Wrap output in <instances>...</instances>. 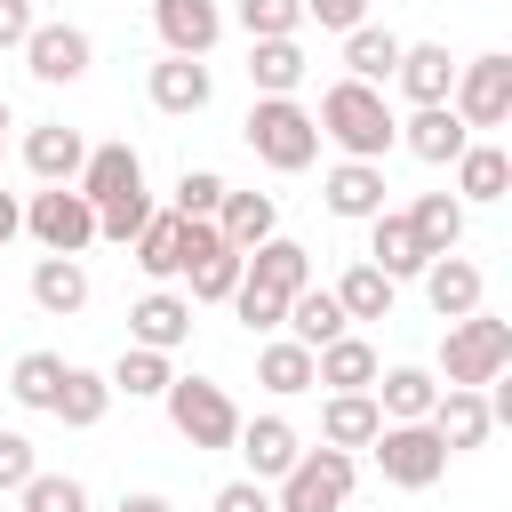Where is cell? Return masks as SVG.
Returning a JSON list of instances; mask_svg holds the SVG:
<instances>
[{
  "label": "cell",
  "mask_w": 512,
  "mask_h": 512,
  "mask_svg": "<svg viewBox=\"0 0 512 512\" xmlns=\"http://www.w3.org/2000/svg\"><path fill=\"white\" fill-rule=\"evenodd\" d=\"M312 128H320V144H336L344 160H384V152H392V136H400V120H392L384 88H360V80H328V88H320Z\"/></svg>",
  "instance_id": "obj_1"
},
{
  "label": "cell",
  "mask_w": 512,
  "mask_h": 512,
  "mask_svg": "<svg viewBox=\"0 0 512 512\" xmlns=\"http://www.w3.org/2000/svg\"><path fill=\"white\" fill-rule=\"evenodd\" d=\"M512 368V320H496L488 304L480 312H464V320H448V336H440V384H464V392H488L496 376Z\"/></svg>",
  "instance_id": "obj_2"
},
{
  "label": "cell",
  "mask_w": 512,
  "mask_h": 512,
  "mask_svg": "<svg viewBox=\"0 0 512 512\" xmlns=\"http://www.w3.org/2000/svg\"><path fill=\"white\" fill-rule=\"evenodd\" d=\"M240 136H248V152H256L264 168H280V176H296V168L320 160V128H312V112H304L296 96H256Z\"/></svg>",
  "instance_id": "obj_3"
},
{
  "label": "cell",
  "mask_w": 512,
  "mask_h": 512,
  "mask_svg": "<svg viewBox=\"0 0 512 512\" xmlns=\"http://www.w3.org/2000/svg\"><path fill=\"white\" fill-rule=\"evenodd\" d=\"M160 408H168L176 440H192L200 456H216V448H232V440H240V408H232V392H224V384H208V376H176V384L160 392Z\"/></svg>",
  "instance_id": "obj_4"
},
{
  "label": "cell",
  "mask_w": 512,
  "mask_h": 512,
  "mask_svg": "<svg viewBox=\"0 0 512 512\" xmlns=\"http://www.w3.org/2000/svg\"><path fill=\"white\" fill-rule=\"evenodd\" d=\"M352 480H360V464L344 448H304L280 472V504L272 512H344L352 504Z\"/></svg>",
  "instance_id": "obj_5"
},
{
  "label": "cell",
  "mask_w": 512,
  "mask_h": 512,
  "mask_svg": "<svg viewBox=\"0 0 512 512\" xmlns=\"http://www.w3.org/2000/svg\"><path fill=\"white\" fill-rule=\"evenodd\" d=\"M448 112H456L464 128H504V120H512V56H504V48H488V56L456 64Z\"/></svg>",
  "instance_id": "obj_6"
},
{
  "label": "cell",
  "mask_w": 512,
  "mask_h": 512,
  "mask_svg": "<svg viewBox=\"0 0 512 512\" xmlns=\"http://www.w3.org/2000/svg\"><path fill=\"white\" fill-rule=\"evenodd\" d=\"M24 232H32L48 256H80V248L96 240V208H88L72 184H40V192L24 200Z\"/></svg>",
  "instance_id": "obj_7"
},
{
  "label": "cell",
  "mask_w": 512,
  "mask_h": 512,
  "mask_svg": "<svg viewBox=\"0 0 512 512\" xmlns=\"http://www.w3.org/2000/svg\"><path fill=\"white\" fill-rule=\"evenodd\" d=\"M368 448H376V472H384L392 488H408V496H416V488H432V480L448 472V448H440V432H432V424H384Z\"/></svg>",
  "instance_id": "obj_8"
},
{
  "label": "cell",
  "mask_w": 512,
  "mask_h": 512,
  "mask_svg": "<svg viewBox=\"0 0 512 512\" xmlns=\"http://www.w3.org/2000/svg\"><path fill=\"white\" fill-rule=\"evenodd\" d=\"M16 56H24V72H32V80H48V88H72V80L96 64V40H88L80 24H32V40H24Z\"/></svg>",
  "instance_id": "obj_9"
},
{
  "label": "cell",
  "mask_w": 512,
  "mask_h": 512,
  "mask_svg": "<svg viewBox=\"0 0 512 512\" xmlns=\"http://www.w3.org/2000/svg\"><path fill=\"white\" fill-rule=\"evenodd\" d=\"M72 192H80L88 208H112V200L144 192V160H136V144H128V136H112V144H88V160H80Z\"/></svg>",
  "instance_id": "obj_10"
},
{
  "label": "cell",
  "mask_w": 512,
  "mask_h": 512,
  "mask_svg": "<svg viewBox=\"0 0 512 512\" xmlns=\"http://www.w3.org/2000/svg\"><path fill=\"white\" fill-rule=\"evenodd\" d=\"M144 96H152V112H168V120H192V112H208V96H216V80H208V56H160V64L144 72Z\"/></svg>",
  "instance_id": "obj_11"
},
{
  "label": "cell",
  "mask_w": 512,
  "mask_h": 512,
  "mask_svg": "<svg viewBox=\"0 0 512 512\" xmlns=\"http://www.w3.org/2000/svg\"><path fill=\"white\" fill-rule=\"evenodd\" d=\"M192 336V296H176V288H144L136 304H128V344H144V352H168L176 360V344Z\"/></svg>",
  "instance_id": "obj_12"
},
{
  "label": "cell",
  "mask_w": 512,
  "mask_h": 512,
  "mask_svg": "<svg viewBox=\"0 0 512 512\" xmlns=\"http://www.w3.org/2000/svg\"><path fill=\"white\" fill-rule=\"evenodd\" d=\"M152 24L168 56H208L224 40V0H152Z\"/></svg>",
  "instance_id": "obj_13"
},
{
  "label": "cell",
  "mask_w": 512,
  "mask_h": 512,
  "mask_svg": "<svg viewBox=\"0 0 512 512\" xmlns=\"http://www.w3.org/2000/svg\"><path fill=\"white\" fill-rule=\"evenodd\" d=\"M392 88L408 96V112H416V104H448V88H456V56H448L440 40H400Z\"/></svg>",
  "instance_id": "obj_14"
},
{
  "label": "cell",
  "mask_w": 512,
  "mask_h": 512,
  "mask_svg": "<svg viewBox=\"0 0 512 512\" xmlns=\"http://www.w3.org/2000/svg\"><path fill=\"white\" fill-rule=\"evenodd\" d=\"M384 160H336L328 176H320V200H328V216H344V224H368L376 208H384Z\"/></svg>",
  "instance_id": "obj_15"
},
{
  "label": "cell",
  "mask_w": 512,
  "mask_h": 512,
  "mask_svg": "<svg viewBox=\"0 0 512 512\" xmlns=\"http://www.w3.org/2000/svg\"><path fill=\"white\" fill-rule=\"evenodd\" d=\"M416 280H424V304H432L440 320H464V312L488 304V272H480L472 256H432Z\"/></svg>",
  "instance_id": "obj_16"
},
{
  "label": "cell",
  "mask_w": 512,
  "mask_h": 512,
  "mask_svg": "<svg viewBox=\"0 0 512 512\" xmlns=\"http://www.w3.org/2000/svg\"><path fill=\"white\" fill-rule=\"evenodd\" d=\"M392 144H408L424 168H456V152L472 144V128H464L448 104H416V112L400 120V136H392Z\"/></svg>",
  "instance_id": "obj_17"
},
{
  "label": "cell",
  "mask_w": 512,
  "mask_h": 512,
  "mask_svg": "<svg viewBox=\"0 0 512 512\" xmlns=\"http://www.w3.org/2000/svg\"><path fill=\"white\" fill-rule=\"evenodd\" d=\"M368 392H376V416H384V424H424L432 400H440V376L416 368V360H400V368H376Z\"/></svg>",
  "instance_id": "obj_18"
},
{
  "label": "cell",
  "mask_w": 512,
  "mask_h": 512,
  "mask_svg": "<svg viewBox=\"0 0 512 512\" xmlns=\"http://www.w3.org/2000/svg\"><path fill=\"white\" fill-rule=\"evenodd\" d=\"M424 424L440 432V448H448V456H464V448H480V440L496 432L488 392H464V384H440V400H432V416H424Z\"/></svg>",
  "instance_id": "obj_19"
},
{
  "label": "cell",
  "mask_w": 512,
  "mask_h": 512,
  "mask_svg": "<svg viewBox=\"0 0 512 512\" xmlns=\"http://www.w3.org/2000/svg\"><path fill=\"white\" fill-rule=\"evenodd\" d=\"M80 160H88V136H80V128H64V120H32V128H24V168H32L40 184H72Z\"/></svg>",
  "instance_id": "obj_20"
},
{
  "label": "cell",
  "mask_w": 512,
  "mask_h": 512,
  "mask_svg": "<svg viewBox=\"0 0 512 512\" xmlns=\"http://www.w3.org/2000/svg\"><path fill=\"white\" fill-rule=\"evenodd\" d=\"M360 264H376V272L400 288V280H416L432 256L416 248V232H408V216H400V208H376V216H368V256H360Z\"/></svg>",
  "instance_id": "obj_21"
},
{
  "label": "cell",
  "mask_w": 512,
  "mask_h": 512,
  "mask_svg": "<svg viewBox=\"0 0 512 512\" xmlns=\"http://www.w3.org/2000/svg\"><path fill=\"white\" fill-rule=\"evenodd\" d=\"M232 448L248 456V480H280V472L304 456V440H296L288 416H240V440H232Z\"/></svg>",
  "instance_id": "obj_22"
},
{
  "label": "cell",
  "mask_w": 512,
  "mask_h": 512,
  "mask_svg": "<svg viewBox=\"0 0 512 512\" xmlns=\"http://www.w3.org/2000/svg\"><path fill=\"white\" fill-rule=\"evenodd\" d=\"M208 224H216V240H224V248H240V256H248V248H264V240L280 232V200H272V192H224V208H216Z\"/></svg>",
  "instance_id": "obj_23"
},
{
  "label": "cell",
  "mask_w": 512,
  "mask_h": 512,
  "mask_svg": "<svg viewBox=\"0 0 512 512\" xmlns=\"http://www.w3.org/2000/svg\"><path fill=\"white\" fill-rule=\"evenodd\" d=\"M128 256H136V272H144L152 288H168V280L184 272V216H176V208H152V224L128 240Z\"/></svg>",
  "instance_id": "obj_24"
},
{
  "label": "cell",
  "mask_w": 512,
  "mask_h": 512,
  "mask_svg": "<svg viewBox=\"0 0 512 512\" xmlns=\"http://www.w3.org/2000/svg\"><path fill=\"white\" fill-rule=\"evenodd\" d=\"M376 368H384V360H376V344H368V336H352V328H344L336 344H320V352H312V384H328V392H368V384H376Z\"/></svg>",
  "instance_id": "obj_25"
},
{
  "label": "cell",
  "mask_w": 512,
  "mask_h": 512,
  "mask_svg": "<svg viewBox=\"0 0 512 512\" xmlns=\"http://www.w3.org/2000/svg\"><path fill=\"white\" fill-rule=\"evenodd\" d=\"M248 280L272 288V296H296V288H312V248L288 240V232H272L264 248H248Z\"/></svg>",
  "instance_id": "obj_26"
},
{
  "label": "cell",
  "mask_w": 512,
  "mask_h": 512,
  "mask_svg": "<svg viewBox=\"0 0 512 512\" xmlns=\"http://www.w3.org/2000/svg\"><path fill=\"white\" fill-rule=\"evenodd\" d=\"M32 304H40L48 320L88 312V264H80V256H40V264H32Z\"/></svg>",
  "instance_id": "obj_27"
},
{
  "label": "cell",
  "mask_w": 512,
  "mask_h": 512,
  "mask_svg": "<svg viewBox=\"0 0 512 512\" xmlns=\"http://www.w3.org/2000/svg\"><path fill=\"white\" fill-rule=\"evenodd\" d=\"M280 328H288V344L320 352V344H336L352 320H344V304H336L328 288H296V296H288V312H280Z\"/></svg>",
  "instance_id": "obj_28"
},
{
  "label": "cell",
  "mask_w": 512,
  "mask_h": 512,
  "mask_svg": "<svg viewBox=\"0 0 512 512\" xmlns=\"http://www.w3.org/2000/svg\"><path fill=\"white\" fill-rule=\"evenodd\" d=\"M104 408H112V384H104V368H64V384H56L48 416H56L64 432H96V424H104Z\"/></svg>",
  "instance_id": "obj_29"
},
{
  "label": "cell",
  "mask_w": 512,
  "mask_h": 512,
  "mask_svg": "<svg viewBox=\"0 0 512 512\" xmlns=\"http://www.w3.org/2000/svg\"><path fill=\"white\" fill-rule=\"evenodd\" d=\"M384 432V416H376V392H328V408H320V448H368Z\"/></svg>",
  "instance_id": "obj_30"
},
{
  "label": "cell",
  "mask_w": 512,
  "mask_h": 512,
  "mask_svg": "<svg viewBox=\"0 0 512 512\" xmlns=\"http://www.w3.org/2000/svg\"><path fill=\"white\" fill-rule=\"evenodd\" d=\"M304 72H312L304 40H248V80H256V96H296Z\"/></svg>",
  "instance_id": "obj_31"
},
{
  "label": "cell",
  "mask_w": 512,
  "mask_h": 512,
  "mask_svg": "<svg viewBox=\"0 0 512 512\" xmlns=\"http://www.w3.org/2000/svg\"><path fill=\"white\" fill-rule=\"evenodd\" d=\"M400 216H408L424 256H456V240H464V200L456 192H416V208H400Z\"/></svg>",
  "instance_id": "obj_32"
},
{
  "label": "cell",
  "mask_w": 512,
  "mask_h": 512,
  "mask_svg": "<svg viewBox=\"0 0 512 512\" xmlns=\"http://www.w3.org/2000/svg\"><path fill=\"white\" fill-rule=\"evenodd\" d=\"M504 192H512V152H504V144H464V152H456V200H480V208H488V200H504Z\"/></svg>",
  "instance_id": "obj_33"
},
{
  "label": "cell",
  "mask_w": 512,
  "mask_h": 512,
  "mask_svg": "<svg viewBox=\"0 0 512 512\" xmlns=\"http://www.w3.org/2000/svg\"><path fill=\"white\" fill-rule=\"evenodd\" d=\"M256 384H264L272 400L320 392V384H312V352H304V344H288V336H264V344H256Z\"/></svg>",
  "instance_id": "obj_34"
},
{
  "label": "cell",
  "mask_w": 512,
  "mask_h": 512,
  "mask_svg": "<svg viewBox=\"0 0 512 512\" xmlns=\"http://www.w3.org/2000/svg\"><path fill=\"white\" fill-rule=\"evenodd\" d=\"M392 64H400V40H392L384 24H352V32H344V80L384 88V80H392Z\"/></svg>",
  "instance_id": "obj_35"
},
{
  "label": "cell",
  "mask_w": 512,
  "mask_h": 512,
  "mask_svg": "<svg viewBox=\"0 0 512 512\" xmlns=\"http://www.w3.org/2000/svg\"><path fill=\"white\" fill-rule=\"evenodd\" d=\"M104 384H112V400L128 392V400H160L168 384H176V360L168 352H144V344H128L112 368H104Z\"/></svg>",
  "instance_id": "obj_36"
},
{
  "label": "cell",
  "mask_w": 512,
  "mask_h": 512,
  "mask_svg": "<svg viewBox=\"0 0 512 512\" xmlns=\"http://www.w3.org/2000/svg\"><path fill=\"white\" fill-rule=\"evenodd\" d=\"M328 296L344 304V320H392V280H384L376 264H352V272H344Z\"/></svg>",
  "instance_id": "obj_37"
},
{
  "label": "cell",
  "mask_w": 512,
  "mask_h": 512,
  "mask_svg": "<svg viewBox=\"0 0 512 512\" xmlns=\"http://www.w3.org/2000/svg\"><path fill=\"white\" fill-rule=\"evenodd\" d=\"M64 368H72L64 352H24V360L8 368V400H16V408H48L56 384H64Z\"/></svg>",
  "instance_id": "obj_38"
},
{
  "label": "cell",
  "mask_w": 512,
  "mask_h": 512,
  "mask_svg": "<svg viewBox=\"0 0 512 512\" xmlns=\"http://www.w3.org/2000/svg\"><path fill=\"white\" fill-rule=\"evenodd\" d=\"M224 24H240L248 40H296L304 32V0H232Z\"/></svg>",
  "instance_id": "obj_39"
},
{
  "label": "cell",
  "mask_w": 512,
  "mask_h": 512,
  "mask_svg": "<svg viewBox=\"0 0 512 512\" xmlns=\"http://www.w3.org/2000/svg\"><path fill=\"white\" fill-rule=\"evenodd\" d=\"M240 272H248V256H240V248H216V256H200V264H192V304H232Z\"/></svg>",
  "instance_id": "obj_40"
},
{
  "label": "cell",
  "mask_w": 512,
  "mask_h": 512,
  "mask_svg": "<svg viewBox=\"0 0 512 512\" xmlns=\"http://www.w3.org/2000/svg\"><path fill=\"white\" fill-rule=\"evenodd\" d=\"M16 504H24V512H88V488H80L72 472H32V480L16 488Z\"/></svg>",
  "instance_id": "obj_41"
},
{
  "label": "cell",
  "mask_w": 512,
  "mask_h": 512,
  "mask_svg": "<svg viewBox=\"0 0 512 512\" xmlns=\"http://www.w3.org/2000/svg\"><path fill=\"white\" fill-rule=\"evenodd\" d=\"M232 312H240V328H248V336H280V312H288V296H272V288H256V280L240 272V288H232Z\"/></svg>",
  "instance_id": "obj_42"
},
{
  "label": "cell",
  "mask_w": 512,
  "mask_h": 512,
  "mask_svg": "<svg viewBox=\"0 0 512 512\" xmlns=\"http://www.w3.org/2000/svg\"><path fill=\"white\" fill-rule=\"evenodd\" d=\"M224 192H232V184H224L216 168H184V176H176V200H168V208H176V216H216V208H224Z\"/></svg>",
  "instance_id": "obj_43"
},
{
  "label": "cell",
  "mask_w": 512,
  "mask_h": 512,
  "mask_svg": "<svg viewBox=\"0 0 512 512\" xmlns=\"http://www.w3.org/2000/svg\"><path fill=\"white\" fill-rule=\"evenodd\" d=\"M144 224H152V192H128V200L96 208V240H120V248H128V240H136Z\"/></svg>",
  "instance_id": "obj_44"
},
{
  "label": "cell",
  "mask_w": 512,
  "mask_h": 512,
  "mask_svg": "<svg viewBox=\"0 0 512 512\" xmlns=\"http://www.w3.org/2000/svg\"><path fill=\"white\" fill-rule=\"evenodd\" d=\"M32 472H40V448H32L24 432H0V488L16 496V488H24Z\"/></svg>",
  "instance_id": "obj_45"
},
{
  "label": "cell",
  "mask_w": 512,
  "mask_h": 512,
  "mask_svg": "<svg viewBox=\"0 0 512 512\" xmlns=\"http://www.w3.org/2000/svg\"><path fill=\"white\" fill-rule=\"evenodd\" d=\"M208 512H272V496H264V480H224Z\"/></svg>",
  "instance_id": "obj_46"
},
{
  "label": "cell",
  "mask_w": 512,
  "mask_h": 512,
  "mask_svg": "<svg viewBox=\"0 0 512 512\" xmlns=\"http://www.w3.org/2000/svg\"><path fill=\"white\" fill-rule=\"evenodd\" d=\"M304 16H320V32H352L368 24V0H304Z\"/></svg>",
  "instance_id": "obj_47"
},
{
  "label": "cell",
  "mask_w": 512,
  "mask_h": 512,
  "mask_svg": "<svg viewBox=\"0 0 512 512\" xmlns=\"http://www.w3.org/2000/svg\"><path fill=\"white\" fill-rule=\"evenodd\" d=\"M32 24H40V8H32V0H0V48H24V40H32Z\"/></svg>",
  "instance_id": "obj_48"
},
{
  "label": "cell",
  "mask_w": 512,
  "mask_h": 512,
  "mask_svg": "<svg viewBox=\"0 0 512 512\" xmlns=\"http://www.w3.org/2000/svg\"><path fill=\"white\" fill-rule=\"evenodd\" d=\"M16 232H24V200H16V192H0V248H8Z\"/></svg>",
  "instance_id": "obj_49"
},
{
  "label": "cell",
  "mask_w": 512,
  "mask_h": 512,
  "mask_svg": "<svg viewBox=\"0 0 512 512\" xmlns=\"http://www.w3.org/2000/svg\"><path fill=\"white\" fill-rule=\"evenodd\" d=\"M112 512H176V504H168V496H152V488H136V496H120Z\"/></svg>",
  "instance_id": "obj_50"
},
{
  "label": "cell",
  "mask_w": 512,
  "mask_h": 512,
  "mask_svg": "<svg viewBox=\"0 0 512 512\" xmlns=\"http://www.w3.org/2000/svg\"><path fill=\"white\" fill-rule=\"evenodd\" d=\"M0 136H8V96H0Z\"/></svg>",
  "instance_id": "obj_51"
},
{
  "label": "cell",
  "mask_w": 512,
  "mask_h": 512,
  "mask_svg": "<svg viewBox=\"0 0 512 512\" xmlns=\"http://www.w3.org/2000/svg\"><path fill=\"white\" fill-rule=\"evenodd\" d=\"M32 8H40V0H32Z\"/></svg>",
  "instance_id": "obj_52"
},
{
  "label": "cell",
  "mask_w": 512,
  "mask_h": 512,
  "mask_svg": "<svg viewBox=\"0 0 512 512\" xmlns=\"http://www.w3.org/2000/svg\"><path fill=\"white\" fill-rule=\"evenodd\" d=\"M0 144H8V136H0Z\"/></svg>",
  "instance_id": "obj_53"
}]
</instances>
